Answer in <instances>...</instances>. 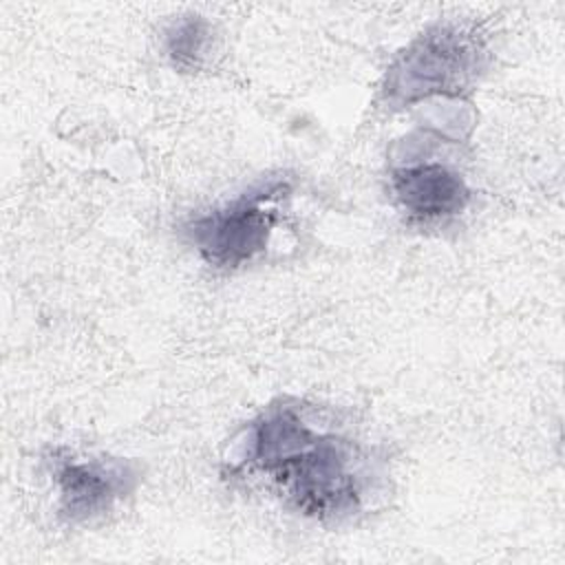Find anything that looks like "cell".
Segmentation results:
<instances>
[{
	"label": "cell",
	"mask_w": 565,
	"mask_h": 565,
	"mask_svg": "<svg viewBox=\"0 0 565 565\" xmlns=\"http://www.w3.org/2000/svg\"><path fill=\"white\" fill-rule=\"evenodd\" d=\"M358 444L316 430L296 404H269L249 426L241 468L263 475L287 505L320 521L347 519L366 497Z\"/></svg>",
	"instance_id": "cell-1"
},
{
	"label": "cell",
	"mask_w": 565,
	"mask_h": 565,
	"mask_svg": "<svg viewBox=\"0 0 565 565\" xmlns=\"http://www.w3.org/2000/svg\"><path fill=\"white\" fill-rule=\"evenodd\" d=\"M289 192L291 183L285 177L263 179L230 203L192 216L183 234L207 265L236 269L265 252L280 214L278 203Z\"/></svg>",
	"instance_id": "cell-2"
},
{
	"label": "cell",
	"mask_w": 565,
	"mask_h": 565,
	"mask_svg": "<svg viewBox=\"0 0 565 565\" xmlns=\"http://www.w3.org/2000/svg\"><path fill=\"white\" fill-rule=\"evenodd\" d=\"M486 49L475 33L437 24L422 33L388 68L384 95L391 104H413L430 95H459L481 73Z\"/></svg>",
	"instance_id": "cell-3"
},
{
	"label": "cell",
	"mask_w": 565,
	"mask_h": 565,
	"mask_svg": "<svg viewBox=\"0 0 565 565\" xmlns=\"http://www.w3.org/2000/svg\"><path fill=\"white\" fill-rule=\"evenodd\" d=\"M53 479L60 488V514L68 523H79L108 512L130 494L141 479V470L135 461L117 457H55Z\"/></svg>",
	"instance_id": "cell-4"
},
{
	"label": "cell",
	"mask_w": 565,
	"mask_h": 565,
	"mask_svg": "<svg viewBox=\"0 0 565 565\" xmlns=\"http://www.w3.org/2000/svg\"><path fill=\"white\" fill-rule=\"evenodd\" d=\"M391 190L399 207L422 223L448 221L461 214L470 190L459 172L437 161L404 163L391 172Z\"/></svg>",
	"instance_id": "cell-5"
},
{
	"label": "cell",
	"mask_w": 565,
	"mask_h": 565,
	"mask_svg": "<svg viewBox=\"0 0 565 565\" xmlns=\"http://www.w3.org/2000/svg\"><path fill=\"white\" fill-rule=\"evenodd\" d=\"M207 35H210V24L199 15H190L177 22L166 33V53L174 66L194 68L203 57Z\"/></svg>",
	"instance_id": "cell-6"
}]
</instances>
